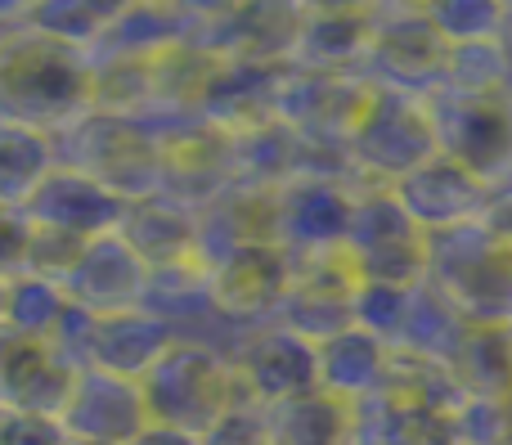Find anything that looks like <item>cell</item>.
Wrapping results in <instances>:
<instances>
[{
  "label": "cell",
  "instance_id": "obj_1",
  "mask_svg": "<svg viewBox=\"0 0 512 445\" xmlns=\"http://www.w3.org/2000/svg\"><path fill=\"white\" fill-rule=\"evenodd\" d=\"M427 284L472 329H512V239L490 221L427 234Z\"/></svg>",
  "mask_w": 512,
  "mask_h": 445
},
{
  "label": "cell",
  "instance_id": "obj_2",
  "mask_svg": "<svg viewBox=\"0 0 512 445\" xmlns=\"http://www.w3.org/2000/svg\"><path fill=\"white\" fill-rule=\"evenodd\" d=\"M432 158L436 135L432 117H427V99L373 90L369 108L346 140V162H351L360 189H391Z\"/></svg>",
  "mask_w": 512,
  "mask_h": 445
},
{
  "label": "cell",
  "instance_id": "obj_3",
  "mask_svg": "<svg viewBox=\"0 0 512 445\" xmlns=\"http://www.w3.org/2000/svg\"><path fill=\"white\" fill-rule=\"evenodd\" d=\"M445 59L450 45L427 23L423 5L369 9V50L360 59V77L373 90L427 99L445 86Z\"/></svg>",
  "mask_w": 512,
  "mask_h": 445
},
{
  "label": "cell",
  "instance_id": "obj_4",
  "mask_svg": "<svg viewBox=\"0 0 512 445\" xmlns=\"http://www.w3.org/2000/svg\"><path fill=\"white\" fill-rule=\"evenodd\" d=\"M436 153L459 162L490 189L512 176V95H463V90H436L427 95Z\"/></svg>",
  "mask_w": 512,
  "mask_h": 445
},
{
  "label": "cell",
  "instance_id": "obj_5",
  "mask_svg": "<svg viewBox=\"0 0 512 445\" xmlns=\"http://www.w3.org/2000/svg\"><path fill=\"white\" fill-rule=\"evenodd\" d=\"M342 252L360 284L414 288L427 279V234L405 216L391 189H360L351 203Z\"/></svg>",
  "mask_w": 512,
  "mask_h": 445
},
{
  "label": "cell",
  "instance_id": "obj_6",
  "mask_svg": "<svg viewBox=\"0 0 512 445\" xmlns=\"http://www.w3.org/2000/svg\"><path fill=\"white\" fill-rule=\"evenodd\" d=\"M391 194H396V203L405 207V216L423 234L486 221L490 203H495V189L486 180H477L472 171H463L459 162L441 158V153L432 162H423L418 171H409L405 180H396Z\"/></svg>",
  "mask_w": 512,
  "mask_h": 445
},
{
  "label": "cell",
  "instance_id": "obj_7",
  "mask_svg": "<svg viewBox=\"0 0 512 445\" xmlns=\"http://www.w3.org/2000/svg\"><path fill=\"white\" fill-rule=\"evenodd\" d=\"M360 189H346L337 180H292L279 194V248H297L301 257L310 252L342 248L346 225H351V203Z\"/></svg>",
  "mask_w": 512,
  "mask_h": 445
},
{
  "label": "cell",
  "instance_id": "obj_8",
  "mask_svg": "<svg viewBox=\"0 0 512 445\" xmlns=\"http://www.w3.org/2000/svg\"><path fill=\"white\" fill-rule=\"evenodd\" d=\"M243 378H248L256 401H265V410L283 401H297V396H310L319 392V347L288 329H274L248 347Z\"/></svg>",
  "mask_w": 512,
  "mask_h": 445
},
{
  "label": "cell",
  "instance_id": "obj_9",
  "mask_svg": "<svg viewBox=\"0 0 512 445\" xmlns=\"http://www.w3.org/2000/svg\"><path fill=\"white\" fill-rule=\"evenodd\" d=\"M351 445H459L450 414L427 410L396 392H378L355 405Z\"/></svg>",
  "mask_w": 512,
  "mask_h": 445
},
{
  "label": "cell",
  "instance_id": "obj_10",
  "mask_svg": "<svg viewBox=\"0 0 512 445\" xmlns=\"http://www.w3.org/2000/svg\"><path fill=\"white\" fill-rule=\"evenodd\" d=\"M391 369V347L369 338L364 329H346L319 347V392L346 405H360L382 392Z\"/></svg>",
  "mask_w": 512,
  "mask_h": 445
},
{
  "label": "cell",
  "instance_id": "obj_11",
  "mask_svg": "<svg viewBox=\"0 0 512 445\" xmlns=\"http://www.w3.org/2000/svg\"><path fill=\"white\" fill-rule=\"evenodd\" d=\"M355 405L310 392L265 410V445H351Z\"/></svg>",
  "mask_w": 512,
  "mask_h": 445
},
{
  "label": "cell",
  "instance_id": "obj_12",
  "mask_svg": "<svg viewBox=\"0 0 512 445\" xmlns=\"http://www.w3.org/2000/svg\"><path fill=\"white\" fill-rule=\"evenodd\" d=\"M468 338H472V324L459 315V306L445 302V297L423 279V284L414 288V302H409V315H405V329H400L396 351L450 369L454 360H459V351H463Z\"/></svg>",
  "mask_w": 512,
  "mask_h": 445
},
{
  "label": "cell",
  "instance_id": "obj_13",
  "mask_svg": "<svg viewBox=\"0 0 512 445\" xmlns=\"http://www.w3.org/2000/svg\"><path fill=\"white\" fill-rule=\"evenodd\" d=\"M450 374L459 378L463 396H477V401H508L512 396L508 329H472V338L463 342L459 360L450 365Z\"/></svg>",
  "mask_w": 512,
  "mask_h": 445
},
{
  "label": "cell",
  "instance_id": "obj_14",
  "mask_svg": "<svg viewBox=\"0 0 512 445\" xmlns=\"http://www.w3.org/2000/svg\"><path fill=\"white\" fill-rule=\"evenodd\" d=\"M445 90L463 95H512V63L499 41L454 45L445 59Z\"/></svg>",
  "mask_w": 512,
  "mask_h": 445
},
{
  "label": "cell",
  "instance_id": "obj_15",
  "mask_svg": "<svg viewBox=\"0 0 512 445\" xmlns=\"http://www.w3.org/2000/svg\"><path fill=\"white\" fill-rule=\"evenodd\" d=\"M427 9V23L436 27L445 45H481V41H499L504 27V0H436Z\"/></svg>",
  "mask_w": 512,
  "mask_h": 445
},
{
  "label": "cell",
  "instance_id": "obj_16",
  "mask_svg": "<svg viewBox=\"0 0 512 445\" xmlns=\"http://www.w3.org/2000/svg\"><path fill=\"white\" fill-rule=\"evenodd\" d=\"M418 288V284H414ZM414 288H396V284H360L355 288V302H351V320L355 329H364L369 338L387 342L396 351L400 329H405V315L409 302H414Z\"/></svg>",
  "mask_w": 512,
  "mask_h": 445
},
{
  "label": "cell",
  "instance_id": "obj_17",
  "mask_svg": "<svg viewBox=\"0 0 512 445\" xmlns=\"http://www.w3.org/2000/svg\"><path fill=\"white\" fill-rule=\"evenodd\" d=\"M450 423H454L459 445H504V410H499V401H477V396H468V401L450 414Z\"/></svg>",
  "mask_w": 512,
  "mask_h": 445
},
{
  "label": "cell",
  "instance_id": "obj_18",
  "mask_svg": "<svg viewBox=\"0 0 512 445\" xmlns=\"http://www.w3.org/2000/svg\"><path fill=\"white\" fill-rule=\"evenodd\" d=\"M499 45H504L508 63H512V0H504V27H499Z\"/></svg>",
  "mask_w": 512,
  "mask_h": 445
},
{
  "label": "cell",
  "instance_id": "obj_19",
  "mask_svg": "<svg viewBox=\"0 0 512 445\" xmlns=\"http://www.w3.org/2000/svg\"><path fill=\"white\" fill-rule=\"evenodd\" d=\"M499 410H504V445H512V396L499 401Z\"/></svg>",
  "mask_w": 512,
  "mask_h": 445
},
{
  "label": "cell",
  "instance_id": "obj_20",
  "mask_svg": "<svg viewBox=\"0 0 512 445\" xmlns=\"http://www.w3.org/2000/svg\"><path fill=\"white\" fill-rule=\"evenodd\" d=\"M135 445H162V432H149V437H135ZM180 445H198V441H180Z\"/></svg>",
  "mask_w": 512,
  "mask_h": 445
},
{
  "label": "cell",
  "instance_id": "obj_21",
  "mask_svg": "<svg viewBox=\"0 0 512 445\" xmlns=\"http://www.w3.org/2000/svg\"><path fill=\"white\" fill-rule=\"evenodd\" d=\"M508 342H512V329H508Z\"/></svg>",
  "mask_w": 512,
  "mask_h": 445
}]
</instances>
